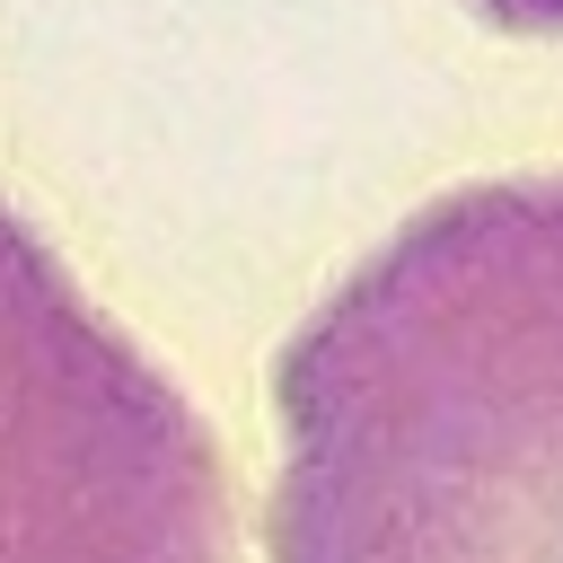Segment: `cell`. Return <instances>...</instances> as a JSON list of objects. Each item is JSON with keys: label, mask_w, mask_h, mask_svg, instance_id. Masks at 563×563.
<instances>
[{"label": "cell", "mask_w": 563, "mask_h": 563, "mask_svg": "<svg viewBox=\"0 0 563 563\" xmlns=\"http://www.w3.org/2000/svg\"><path fill=\"white\" fill-rule=\"evenodd\" d=\"M273 563H563V167L378 238L282 343Z\"/></svg>", "instance_id": "cell-1"}, {"label": "cell", "mask_w": 563, "mask_h": 563, "mask_svg": "<svg viewBox=\"0 0 563 563\" xmlns=\"http://www.w3.org/2000/svg\"><path fill=\"white\" fill-rule=\"evenodd\" d=\"M0 563H229L194 396L0 202Z\"/></svg>", "instance_id": "cell-2"}, {"label": "cell", "mask_w": 563, "mask_h": 563, "mask_svg": "<svg viewBox=\"0 0 563 563\" xmlns=\"http://www.w3.org/2000/svg\"><path fill=\"white\" fill-rule=\"evenodd\" d=\"M493 26H519V35H554L563 26V0H475Z\"/></svg>", "instance_id": "cell-3"}]
</instances>
